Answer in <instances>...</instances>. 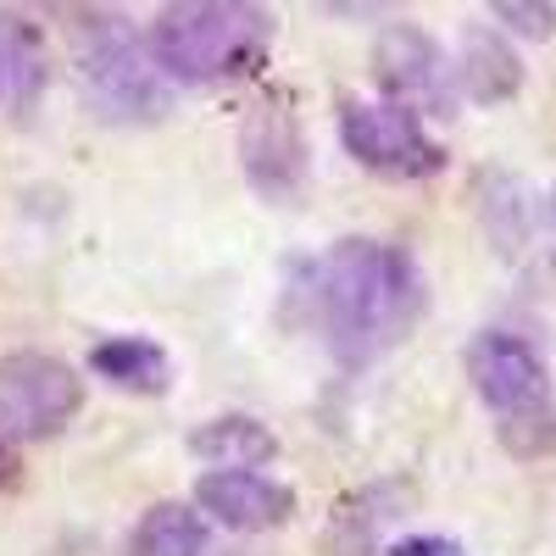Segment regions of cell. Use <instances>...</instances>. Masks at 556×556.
<instances>
[{"mask_svg":"<svg viewBox=\"0 0 556 556\" xmlns=\"http://www.w3.org/2000/svg\"><path fill=\"white\" fill-rule=\"evenodd\" d=\"M312 323L340 367H367L395 351L429 312V285L401 245L340 240L312 267Z\"/></svg>","mask_w":556,"mask_h":556,"instance_id":"cell-1","label":"cell"},{"mask_svg":"<svg viewBox=\"0 0 556 556\" xmlns=\"http://www.w3.org/2000/svg\"><path fill=\"white\" fill-rule=\"evenodd\" d=\"M146 45L167 84H228L267 62L273 17L245 0H190V7H167Z\"/></svg>","mask_w":556,"mask_h":556,"instance_id":"cell-2","label":"cell"},{"mask_svg":"<svg viewBox=\"0 0 556 556\" xmlns=\"http://www.w3.org/2000/svg\"><path fill=\"white\" fill-rule=\"evenodd\" d=\"M73 67L84 101L106 123H162L173 106V84L162 78L151 45L117 12H73L67 23Z\"/></svg>","mask_w":556,"mask_h":556,"instance_id":"cell-3","label":"cell"},{"mask_svg":"<svg viewBox=\"0 0 556 556\" xmlns=\"http://www.w3.org/2000/svg\"><path fill=\"white\" fill-rule=\"evenodd\" d=\"M468 379L495 417L501 445L518 462H540L556 451V401H551V367L545 356L506 329H484L468 345Z\"/></svg>","mask_w":556,"mask_h":556,"instance_id":"cell-4","label":"cell"},{"mask_svg":"<svg viewBox=\"0 0 556 556\" xmlns=\"http://www.w3.org/2000/svg\"><path fill=\"white\" fill-rule=\"evenodd\" d=\"M479 223L501 262L556 295V195H534L518 173H479Z\"/></svg>","mask_w":556,"mask_h":556,"instance_id":"cell-5","label":"cell"},{"mask_svg":"<svg viewBox=\"0 0 556 556\" xmlns=\"http://www.w3.org/2000/svg\"><path fill=\"white\" fill-rule=\"evenodd\" d=\"M84 406V379L51 351L0 356V440H51Z\"/></svg>","mask_w":556,"mask_h":556,"instance_id":"cell-6","label":"cell"},{"mask_svg":"<svg viewBox=\"0 0 556 556\" xmlns=\"http://www.w3.org/2000/svg\"><path fill=\"white\" fill-rule=\"evenodd\" d=\"M374 78L384 89V101L412 112V117H456L462 89H456V67L440 51V39L412 28V23H390L374 45Z\"/></svg>","mask_w":556,"mask_h":556,"instance_id":"cell-7","label":"cell"},{"mask_svg":"<svg viewBox=\"0 0 556 556\" xmlns=\"http://www.w3.org/2000/svg\"><path fill=\"white\" fill-rule=\"evenodd\" d=\"M340 139L367 173H384V178H429L445 167V146L429 139L424 117H412L390 101H345Z\"/></svg>","mask_w":556,"mask_h":556,"instance_id":"cell-8","label":"cell"},{"mask_svg":"<svg viewBox=\"0 0 556 556\" xmlns=\"http://www.w3.org/2000/svg\"><path fill=\"white\" fill-rule=\"evenodd\" d=\"M240 167L251 190L273 206H290L306 190V134L290 101H262L240 123Z\"/></svg>","mask_w":556,"mask_h":556,"instance_id":"cell-9","label":"cell"},{"mask_svg":"<svg viewBox=\"0 0 556 556\" xmlns=\"http://www.w3.org/2000/svg\"><path fill=\"white\" fill-rule=\"evenodd\" d=\"M195 513H201V518H217L223 529H235V534H262V529L290 523L295 490L278 484V479H262V473H223V468H206V473L195 479Z\"/></svg>","mask_w":556,"mask_h":556,"instance_id":"cell-10","label":"cell"},{"mask_svg":"<svg viewBox=\"0 0 556 556\" xmlns=\"http://www.w3.org/2000/svg\"><path fill=\"white\" fill-rule=\"evenodd\" d=\"M45 84H51V45L39 23H28L23 12H0V96L23 117L39 106Z\"/></svg>","mask_w":556,"mask_h":556,"instance_id":"cell-11","label":"cell"},{"mask_svg":"<svg viewBox=\"0 0 556 556\" xmlns=\"http://www.w3.org/2000/svg\"><path fill=\"white\" fill-rule=\"evenodd\" d=\"M451 67H456V89L468 101H479V106L513 101L523 89V62L495 28H468L462 34V51H456Z\"/></svg>","mask_w":556,"mask_h":556,"instance_id":"cell-12","label":"cell"},{"mask_svg":"<svg viewBox=\"0 0 556 556\" xmlns=\"http://www.w3.org/2000/svg\"><path fill=\"white\" fill-rule=\"evenodd\" d=\"M190 451L201 462H212V468H223V473H256L262 462L278 456V440H273L267 424H256V417L228 412V417H212V424H201L190 434Z\"/></svg>","mask_w":556,"mask_h":556,"instance_id":"cell-13","label":"cell"},{"mask_svg":"<svg viewBox=\"0 0 556 556\" xmlns=\"http://www.w3.org/2000/svg\"><path fill=\"white\" fill-rule=\"evenodd\" d=\"M89 367L117 384V390H134V395H162L173 384V362L156 340H139V334H117V340H101L89 351Z\"/></svg>","mask_w":556,"mask_h":556,"instance_id":"cell-14","label":"cell"},{"mask_svg":"<svg viewBox=\"0 0 556 556\" xmlns=\"http://www.w3.org/2000/svg\"><path fill=\"white\" fill-rule=\"evenodd\" d=\"M206 518L195 501H156L128 534V556H206Z\"/></svg>","mask_w":556,"mask_h":556,"instance_id":"cell-15","label":"cell"},{"mask_svg":"<svg viewBox=\"0 0 556 556\" xmlns=\"http://www.w3.org/2000/svg\"><path fill=\"white\" fill-rule=\"evenodd\" d=\"M390 501H395V484H374V490H362V495H345L334 523H329V556H374L379 523L395 518Z\"/></svg>","mask_w":556,"mask_h":556,"instance_id":"cell-16","label":"cell"},{"mask_svg":"<svg viewBox=\"0 0 556 556\" xmlns=\"http://www.w3.org/2000/svg\"><path fill=\"white\" fill-rule=\"evenodd\" d=\"M495 17H501L506 28H518L523 39H545V34L556 28V7H523V0H501Z\"/></svg>","mask_w":556,"mask_h":556,"instance_id":"cell-17","label":"cell"},{"mask_svg":"<svg viewBox=\"0 0 556 556\" xmlns=\"http://www.w3.org/2000/svg\"><path fill=\"white\" fill-rule=\"evenodd\" d=\"M390 556H462V545L445 534H406L390 545Z\"/></svg>","mask_w":556,"mask_h":556,"instance_id":"cell-18","label":"cell"},{"mask_svg":"<svg viewBox=\"0 0 556 556\" xmlns=\"http://www.w3.org/2000/svg\"><path fill=\"white\" fill-rule=\"evenodd\" d=\"M17 468H23L17 451H12L7 440H0V490H12V484H17Z\"/></svg>","mask_w":556,"mask_h":556,"instance_id":"cell-19","label":"cell"}]
</instances>
